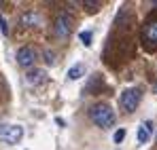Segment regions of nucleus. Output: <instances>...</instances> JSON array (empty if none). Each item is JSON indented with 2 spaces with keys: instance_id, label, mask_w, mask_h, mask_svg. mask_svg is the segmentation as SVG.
<instances>
[{
  "instance_id": "1",
  "label": "nucleus",
  "mask_w": 157,
  "mask_h": 150,
  "mask_svg": "<svg viewBox=\"0 0 157 150\" xmlns=\"http://www.w3.org/2000/svg\"><path fill=\"white\" fill-rule=\"evenodd\" d=\"M89 119H91L94 125H98L100 129H110L115 125V121H117V114L110 108V104L100 101V104H94L89 108Z\"/></svg>"
},
{
  "instance_id": "2",
  "label": "nucleus",
  "mask_w": 157,
  "mask_h": 150,
  "mask_svg": "<svg viewBox=\"0 0 157 150\" xmlns=\"http://www.w3.org/2000/svg\"><path fill=\"white\" fill-rule=\"evenodd\" d=\"M140 100H142V91H140L138 87H130V89H125V91L121 93L119 106H121V110H123L125 114H132V112H136Z\"/></svg>"
},
{
  "instance_id": "3",
  "label": "nucleus",
  "mask_w": 157,
  "mask_h": 150,
  "mask_svg": "<svg viewBox=\"0 0 157 150\" xmlns=\"http://www.w3.org/2000/svg\"><path fill=\"white\" fill-rule=\"evenodd\" d=\"M21 137H24V127L21 125H9V123L0 125V142L15 146L21 142Z\"/></svg>"
},
{
  "instance_id": "4",
  "label": "nucleus",
  "mask_w": 157,
  "mask_h": 150,
  "mask_svg": "<svg viewBox=\"0 0 157 150\" xmlns=\"http://www.w3.org/2000/svg\"><path fill=\"white\" fill-rule=\"evenodd\" d=\"M72 24H75V19H72L68 13H59V15L55 17V21H53V32H55V36H57V38H68L70 32H72Z\"/></svg>"
},
{
  "instance_id": "5",
  "label": "nucleus",
  "mask_w": 157,
  "mask_h": 150,
  "mask_svg": "<svg viewBox=\"0 0 157 150\" xmlns=\"http://www.w3.org/2000/svg\"><path fill=\"white\" fill-rule=\"evenodd\" d=\"M36 57H38V53H36V49H32V47H21V49H17V55H15V59H17V64L21 68L34 66Z\"/></svg>"
},
{
  "instance_id": "6",
  "label": "nucleus",
  "mask_w": 157,
  "mask_h": 150,
  "mask_svg": "<svg viewBox=\"0 0 157 150\" xmlns=\"http://www.w3.org/2000/svg\"><path fill=\"white\" fill-rule=\"evenodd\" d=\"M26 80L30 85H34V87H38V85H45L47 80H49V76L45 70H40V68H34V70H28L26 72Z\"/></svg>"
},
{
  "instance_id": "7",
  "label": "nucleus",
  "mask_w": 157,
  "mask_h": 150,
  "mask_svg": "<svg viewBox=\"0 0 157 150\" xmlns=\"http://www.w3.org/2000/svg\"><path fill=\"white\" fill-rule=\"evenodd\" d=\"M19 24L24 25V27H36V25L40 24V17H38L34 11H26V13H21Z\"/></svg>"
},
{
  "instance_id": "8",
  "label": "nucleus",
  "mask_w": 157,
  "mask_h": 150,
  "mask_svg": "<svg viewBox=\"0 0 157 150\" xmlns=\"http://www.w3.org/2000/svg\"><path fill=\"white\" fill-rule=\"evenodd\" d=\"M142 38H144L149 45H157V21H151V24L144 25V30H142Z\"/></svg>"
},
{
  "instance_id": "9",
  "label": "nucleus",
  "mask_w": 157,
  "mask_h": 150,
  "mask_svg": "<svg viewBox=\"0 0 157 150\" xmlns=\"http://www.w3.org/2000/svg\"><path fill=\"white\" fill-rule=\"evenodd\" d=\"M151 131H153V123H151V121L142 123V125L138 127V142H140V144H147L149 137H151Z\"/></svg>"
},
{
  "instance_id": "10",
  "label": "nucleus",
  "mask_w": 157,
  "mask_h": 150,
  "mask_svg": "<svg viewBox=\"0 0 157 150\" xmlns=\"http://www.w3.org/2000/svg\"><path fill=\"white\" fill-rule=\"evenodd\" d=\"M83 74H85V66H83V64H77V66H72V68L68 70V74H66V76H68L70 80H78Z\"/></svg>"
},
{
  "instance_id": "11",
  "label": "nucleus",
  "mask_w": 157,
  "mask_h": 150,
  "mask_svg": "<svg viewBox=\"0 0 157 150\" xmlns=\"http://www.w3.org/2000/svg\"><path fill=\"white\" fill-rule=\"evenodd\" d=\"M78 38L83 40V45H85V47H89V45H91V38H94V34H91V32H81V34H78Z\"/></svg>"
},
{
  "instance_id": "12",
  "label": "nucleus",
  "mask_w": 157,
  "mask_h": 150,
  "mask_svg": "<svg viewBox=\"0 0 157 150\" xmlns=\"http://www.w3.org/2000/svg\"><path fill=\"white\" fill-rule=\"evenodd\" d=\"M43 55H45V61H47V64H49V66H51V64H55V53H53V51H45V53H43Z\"/></svg>"
},
{
  "instance_id": "13",
  "label": "nucleus",
  "mask_w": 157,
  "mask_h": 150,
  "mask_svg": "<svg viewBox=\"0 0 157 150\" xmlns=\"http://www.w3.org/2000/svg\"><path fill=\"white\" fill-rule=\"evenodd\" d=\"M123 137H125V129H119V131H115V137H113V140H115L117 144H121Z\"/></svg>"
},
{
  "instance_id": "14",
  "label": "nucleus",
  "mask_w": 157,
  "mask_h": 150,
  "mask_svg": "<svg viewBox=\"0 0 157 150\" xmlns=\"http://www.w3.org/2000/svg\"><path fill=\"white\" fill-rule=\"evenodd\" d=\"M83 6H87L89 11H98V6H100V2H89V0H85V2H83Z\"/></svg>"
},
{
  "instance_id": "15",
  "label": "nucleus",
  "mask_w": 157,
  "mask_h": 150,
  "mask_svg": "<svg viewBox=\"0 0 157 150\" xmlns=\"http://www.w3.org/2000/svg\"><path fill=\"white\" fill-rule=\"evenodd\" d=\"M0 27H2V34L6 36V34H9V27H6V21H4V17H0Z\"/></svg>"
},
{
  "instance_id": "16",
  "label": "nucleus",
  "mask_w": 157,
  "mask_h": 150,
  "mask_svg": "<svg viewBox=\"0 0 157 150\" xmlns=\"http://www.w3.org/2000/svg\"><path fill=\"white\" fill-rule=\"evenodd\" d=\"M153 91H155V93H157V82H155V85H153Z\"/></svg>"
}]
</instances>
